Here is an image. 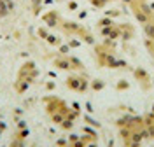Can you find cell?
Here are the masks:
<instances>
[{
  "instance_id": "1",
  "label": "cell",
  "mask_w": 154,
  "mask_h": 147,
  "mask_svg": "<svg viewBox=\"0 0 154 147\" xmlns=\"http://www.w3.org/2000/svg\"><path fill=\"white\" fill-rule=\"evenodd\" d=\"M119 137L126 147H140L142 140L147 138V126L145 119L140 116H126L117 121Z\"/></svg>"
},
{
  "instance_id": "2",
  "label": "cell",
  "mask_w": 154,
  "mask_h": 147,
  "mask_svg": "<svg viewBox=\"0 0 154 147\" xmlns=\"http://www.w3.org/2000/svg\"><path fill=\"white\" fill-rule=\"evenodd\" d=\"M46 112L49 114V118L53 123H56L61 128H72L74 121H75L77 114L75 110L67 105L65 100L58 96H48L46 98Z\"/></svg>"
},
{
  "instance_id": "3",
  "label": "cell",
  "mask_w": 154,
  "mask_h": 147,
  "mask_svg": "<svg viewBox=\"0 0 154 147\" xmlns=\"http://www.w3.org/2000/svg\"><path fill=\"white\" fill-rule=\"evenodd\" d=\"M98 28L102 32V35L105 37V40H110V42H114L117 39H131L135 35V28L131 25L116 23V21L109 20V18L98 21Z\"/></svg>"
},
{
  "instance_id": "4",
  "label": "cell",
  "mask_w": 154,
  "mask_h": 147,
  "mask_svg": "<svg viewBox=\"0 0 154 147\" xmlns=\"http://www.w3.org/2000/svg\"><path fill=\"white\" fill-rule=\"evenodd\" d=\"M37 75H38L37 65L33 61H25L21 65V69L18 70V75H16V81H14L16 91L18 93H25L32 86V82L37 79Z\"/></svg>"
},
{
  "instance_id": "5",
  "label": "cell",
  "mask_w": 154,
  "mask_h": 147,
  "mask_svg": "<svg viewBox=\"0 0 154 147\" xmlns=\"http://www.w3.org/2000/svg\"><path fill=\"white\" fill-rule=\"evenodd\" d=\"M96 58H98V63L102 67H109V69H114V67H119V65H125L121 60L116 56L114 47L110 44V40H105L103 44L96 46Z\"/></svg>"
},
{
  "instance_id": "6",
  "label": "cell",
  "mask_w": 154,
  "mask_h": 147,
  "mask_svg": "<svg viewBox=\"0 0 154 147\" xmlns=\"http://www.w3.org/2000/svg\"><path fill=\"white\" fill-rule=\"evenodd\" d=\"M130 11L133 12V16L137 18V21L140 25H145L147 21H151L154 18V11L152 7L147 4V0H133L128 4Z\"/></svg>"
},
{
  "instance_id": "7",
  "label": "cell",
  "mask_w": 154,
  "mask_h": 147,
  "mask_svg": "<svg viewBox=\"0 0 154 147\" xmlns=\"http://www.w3.org/2000/svg\"><path fill=\"white\" fill-rule=\"evenodd\" d=\"M58 28L63 30L67 35H74V37H81L82 40H86L89 44H93V35L88 32L82 25H79V23H74V21H67L61 18L60 21V25H58Z\"/></svg>"
},
{
  "instance_id": "8",
  "label": "cell",
  "mask_w": 154,
  "mask_h": 147,
  "mask_svg": "<svg viewBox=\"0 0 154 147\" xmlns=\"http://www.w3.org/2000/svg\"><path fill=\"white\" fill-rule=\"evenodd\" d=\"M54 67L61 70H68V72H79L84 70V65L81 60H77L75 56H58L54 60Z\"/></svg>"
},
{
  "instance_id": "9",
  "label": "cell",
  "mask_w": 154,
  "mask_h": 147,
  "mask_svg": "<svg viewBox=\"0 0 154 147\" xmlns=\"http://www.w3.org/2000/svg\"><path fill=\"white\" fill-rule=\"evenodd\" d=\"M67 86L72 91H77V93H84L88 89V79L84 75H81V74H72V75H68L67 79Z\"/></svg>"
},
{
  "instance_id": "10",
  "label": "cell",
  "mask_w": 154,
  "mask_h": 147,
  "mask_svg": "<svg viewBox=\"0 0 154 147\" xmlns=\"http://www.w3.org/2000/svg\"><path fill=\"white\" fill-rule=\"evenodd\" d=\"M144 119H145V126H147V135L151 138H154V105H152V110Z\"/></svg>"
},
{
  "instance_id": "11",
  "label": "cell",
  "mask_w": 154,
  "mask_h": 147,
  "mask_svg": "<svg viewBox=\"0 0 154 147\" xmlns=\"http://www.w3.org/2000/svg\"><path fill=\"white\" fill-rule=\"evenodd\" d=\"M12 9V2L11 0H0V18L7 16Z\"/></svg>"
},
{
  "instance_id": "12",
  "label": "cell",
  "mask_w": 154,
  "mask_h": 147,
  "mask_svg": "<svg viewBox=\"0 0 154 147\" xmlns=\"http://www.w3.org/2000/svg\"><path fill=\"white\" fill-rule=\"evenodd\" d=\"M93 7H98V9H102V7H105V5H109L110 2H114V0H88Z\"/></svg>"
},
{
  "instance_id": "13",
  "label": "cell",
  "mask_w": 154,
  "mask_h": 147,
  "mask_svg": "<svg viewBox=\"0 0 154 147\" xmlns=\"http://www.w3.org/2000/svg\"><path fill=\"white\" fill-rule=\"evenodd\" d=\"M11 147H25V144H23V140H21V138H16V140L11 144Z\"/></svg>"
},
{
  "instance_id": "14",
  "label": "cell",
  "mask_w": 154,
  "mask_h": 147,
  "mask_svg": "<svg viewBox=\"0 0 154 147\" xmlns=\"http://www.w3.org/2000/svg\"><path fill=\"white\" fill-rule=\"evenodd\" d=\"M151 147H154V145H151Z\"/></svg>"
},
{
  "instance_id": "15",
  "label": "cell",
  "mask_w": 154,
  "mask_h": 147,
  "mask_svg": "<svg viewBox=\"0 0 154 147\" xmlns=\"http://www.w3.org/2000/svg\"><path fill=\"white\" fill-rule=\"evenodd\" d=\"M152 11H154V7H152Z\"/></svg>"
}]
</instances>
